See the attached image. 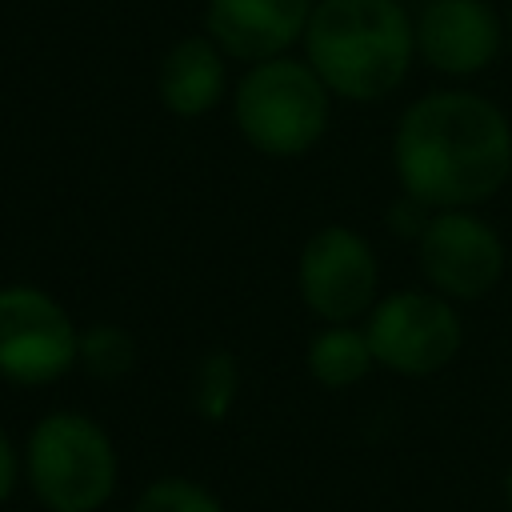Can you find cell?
I'll list each match as a JSON object with an SVG mask.
<instances>
[{"label":"cell","mask_w":512,"mask_h":512,"mask_svg":"<svg viewBox=\"0 0 512 512\" xmlns=\"http://www.w3.org/2000/svg\"><path fill=\"white\" fill-rule=\"evenodd\" d=\"M300 44L324 88L348 104L388 100L416 60L404 0H316Z\"/></svg>","instance_id":"7a4b0ae2"},{"label":"cell","mask_w":512,"mask_h":512,"mask_svg":"<svg viewBox=\"0 0 512 512\" xmlns=\"http://www.w3.org/2000/svg\"><path fill=\"white\" fill-rule=\"evenodd\" d=\"M332 92L304 56H272L244 68L232 88V120L244 144L268 160L312 152L332 120Z\"/></svg>","instance_id":"3957f363"},{"label":"cell","mask_w":512,"mask_h":512,"mask_svg":"<svg viewBox=\"0 0 512 512\" xmlns=\"http://www.w3.org/2000/svg\"><path fill=\"white\" fill-rule=\"evenodd\" d=\"M504 28H508V36H512V0H508V12H504Z\"/></svg>","instance_id":"d6986e66"},{"label":"cell","mask_w":512,"mask_h":512,"mask_svg":"<svg viewBox=\"0 0 512 512\" xmlns=\"http://www.w3.org/2000/svg\"><path fill=\"white\" fill-rule=\"evenodd\" d=\"M364 336L376 368L420 380L448 368L464 348V320L456 304L432 288H400L372 304Z\"/></svg>","instance_id":"5b68a950"},{"label":"cell","mask_w":512,"mask_h":512,"mask_svg":"<svg viewBox=\"0 0 512 512\" xmlns=\"http://www.w3.org/2000/svg\"><path fill=\"white\" fill-rule=\"evenodd\" d=\"M304 364H308V376L320 388L340 392V388H356L376 368V356L368 348L364 328H356V324H324L308 340Z\"/></svg>","instance_id":"7c38bea8"},{"label":"cell","mask_w":512,"mask_h":512,"mask_svg":"<svg viewBox=\"0 0 512 512\" xmlns=\"http://www.w3.org/2000/svg\"><path fill=\"white\" fill-rule=\"evenodd\" d=\"M132 512H228L224 500L192 476H156L132 500Z\"/></svg>","instance_id":"9a60e30c"},{"label":"cell","mask_w":512,"mask_h":512,"mask_svg":"<svg viewBox=\"0 0 512 512\" xmlns=\"http://www.w3.org/2000/svg\"><path fill=\"white\" fill-rule=\"evenodd\" d=\"M416 264L432 292L448 296L452 304H472L500 288L508 248L476 208H444L424 224Z\"/></svg>","instance_id":"ba28073f"},{"label":"cell","mask_w":512,"mask_h":512,"mask_svg":"<svg viewBox=\"0 0 512 512\" xmlns=\"http://www.w3.org/2000/svg\"><path fill=\"white\" fill-rule=\"evenodd\" d=\"M20 480H24V452H20L16 440L0 428V504H8V500L16 496Z\"/></svg>","instance_id":"e0dca14e"},{"label":"cell","mask_w":512,"mask_h":512,"mask_svg":"<svg viewBox=\"0 0 512 512\" xmlns=\"http://www.w3.org/2000/svg\"><path fill=\"white\" fill-rule=\"evenodd\" d=\"M416 56L440 76H480L504 48V20L488 0H424L412 16Z\"/></svg>","instance_id":"9c48e42d"},{"label":"cell","mask_w":512,"mask_h":512,"mask_svg":"<svg viewBox=\"0 0 512 512\" xmlns=\"http://www.w3.org/2000/svg\"><path fill=\"white\" fill-rule=\"evenodd\" d=\"M392 172L432 212L480 208L512 176V120L468 88L424 92L396 120Z\"/></svg>","instance_id":"6da1fadb"},{"label":"cell","mask_w":512,"mask_h":512,"mask_svg":"<svg viewBox=\"0 0 512 512\" xmlns=\"http://www.w3.org/2000/svg\"><path fill=\"white\" fill-rule=\"evenodd\" d=\"M240 400V360L228 348H208L192 368V412L204 424H224Z\"/></svg>","instance_id":"5bb4252c"},{"label":"cell","mask_w":512,"mask_h":512,"mask_svg":"<svg viewBox=\"0 0 512 512\" xmlns=\"http://www.w3.org/2000/svg\"><path fill=\"white\" fill-rule=\"evenodd\" d=\"M296 292L324 324H356L380 300L376 248L352 224H320L296 256Z\"/></svg>","instance_id":"52a82bcc"},{"label":"cell","mask_w":512,"mask_h":512,"mask_svg":"<svg viewBox=\"0 0 512 512\" xmlns=\"http://www.w3.org/2000/svg\"><path fill=\"white\" fill-rule=\"evenodd\" d=\"M504 500H508V508H512V460H508V472H504Z\"/></svg>","instance_id":"ac0fdd59"},{"label":"cell","mask_w":512,"mask_h":512,"mask_svg":"<svg viewBox=\"0 0 512 512\" xmlns=\"http://www.w3.org/2000/svg\"><path fill=\"white\" fill-rule=\"evenodd\" d=\"M316 0H204V32L224 48L228 60H272L288 56L304 40Z\"/></svg>","instance_id":"30bf717a"},{"label":"cell","mask_w":512,"mask_h":512,"mask_svg":"<svg viewBox=\"0 0 512 512\" xmlns=\"http://www.w3.org/2000/svg\"><path fill=\"white\" fill-rule=\"evenodd\" d=\"M432 220V208L424 204V200H416V196H408V192H400L392 204H388V216H384V224H388V232L392 236H400V240H420V232H424V224Z\"/></svg>","instance_id":"2e32d148"},{"label":"cell","mask_w":512,"mask_h":512,"mask_svg":"<svg viewBox=\"0 0 512 512\" xmlns=\"http://www.w3.org/2000/svg\"><path fill=\"white\" fill-rule=\"evenodd\" d=\"M136 360H140V344H136V336L124 324L96 320V324L80 328V360H76V368L84 376L112 384V380L132 376Z\"/></svg>","instance_id":"4fadbf2b"},{"label":"cell","mask_w":512,"mask_h":512,"mask_svg":"<svg viewBox=\"0 0 512 512\" xmlns=\"http://www.w3.org/2000/svg\"><path fill=\"white\" fill-rule=\"evenodd\" d=\"M228 92V56L208 32H188L156 64V100L176 120H200L224 104Z\"/></svg>","instance_id":"8fae6325"},{"label":"cell","mask_w":512,"mask_h":512,"mask_svg":"<svg viewBox=\"0 0 512 512\" xmlns=\"http://www.w3.org/2000/svg\"><path fill=\"white\" fill-rule=\"evenodd\" d=\"M80 360V324L40 284H0V380L44 388Z\"/></svg>","instance_id":"8992f818"},{"label":"cell","mask_w":512,"mask_h":512,"mask_svg":"<svg viewBox=\"0 0 512 512\" xmlns=\"http://www.w3.org/2000/svg\"><path fill=\"white\" fill-rule=\"evenodd\" d=\"M24 480L48 512H100L120 484V452L100 420L56 408L24 440Z\"/></svg>","instance_id":"277c9868"}]
</instances>
